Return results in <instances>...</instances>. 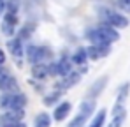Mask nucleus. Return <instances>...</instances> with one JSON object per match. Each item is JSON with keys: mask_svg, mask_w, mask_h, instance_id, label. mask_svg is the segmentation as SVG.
<instances>
[{"mask_svg": "<svg viewBox=\"0 0 130 127\" xmlns=\"http://www.w3.org/2000/svg\"><path fill=\"white\" fill-rule=\"evenodd\" d=\"M86 39L91 44H102V46H111L112 42H116L120 39V34L116 28H112L111 25L102 23L97 28H90L86 32Z\"/></svg>", "mask_w": 130, "mask_h": 127, "instance_id": "nucleus-1", "label": "nucleus"}, {"mask_svg": "<svg viewBox=\"0 0 130 127\" xmlns=\"http://www.w3.org/2000/svg\"><path fill=\"white\" fill-rule=\"evenodd\" d=\"M26 60L35 65V64H46L51 57H53V51L47 48V46H39V44H28L26 49Z\"/></svg>", "mask_w": 130, "mask_h": 127, "instance_id": "nucleus-2", "label": "nucleus"}, {"mask_svg": "<svg viewBox=\"0 0 130 127\" xmlns=\"http://www.w3.org/2000/svg\"><path fill=\"white\" fill-rule=\"evenodd\" d=\"M95 108H97L95 99H90V97H88L86 101H83V103H81V106H79V113L72 118V122L69 124V127H85L86 120L91 117V115H93Z\"/></svg>", "mask_w": 130, "mask_h": 127, "instance_id": "nucleus-3", "label": "nucleus"}, {"mask_svg": "<svg viewBox=\"0 0 130 127\" xmlns=\"http://www.w3.org/2000/svg\"><path fill=\"white\" fill-rule=\"evenodd\" d=\"M26 106V97L20 92H2L0 108L2 109H23Z\"/></svg>", "mask_w": 130, "mask_h": 127, "instance_id": "nucleus-4", "label": "nucleus"}, {"mask_svg": "<svg viewBox=\"0 0 130 127\" xmlns=\"http://www.w3.org/2000/svg\"><path fill=\"white\" fill-rule=\"evenodd\" d=\"M102 12V20L106 25H111L112 28H127L128 27V18L116 12V11H111V9H100Z\"/></svg>", "mask_w": 130, "mask_h": 127, "instance_id": "nucleus-5", "label": "nucleus"}, {"mask_svg": "<svg viewBox=\"0 0 130 127\" xmlns=\"http://www.w3.org/2000/svg\"><path fill=\"white\" fill-rule=\"evenodd\" d=\"M70 71H74V69H72V60H70L69 57H65V55L49 65V76H62V78H63Z\"/></svg>", "mask_w": 130, "mask_h": 127, "instance_id": "nucleus-6", "label": "nucleus"}, {"mask_svg": "<svg viewBox=\"0 0 130 127\" xmlns=\"http://www.w3.org/2000/svg\"><path fill=\"white\" fill-rule=\"evenodd\" d=\"M81 72L79 71H70L67 76L62 78V81L60 83H56V90H60V92H63L67 88H72V86H76V85L81 81Z\"/></svg>", "mask_w": 130, "mask_h": 127, "instance_id": "nucleus-7", "label": "nucleus"}, {"mask_svg": "<svg viewBox=\"0 0 130 127\" xmlns=\"http://www.w3.org/2000/svg\"><path fill=\"white\" fill-rule=\"evenodd\" d=\"M7 48L11 51V55L14 57V60L18 62V65H21V58L25 57V48H23V41L21 39H9L7 41Z\"/></svg>", "mask_w": 130, "mask_h": 127, "instance_id": "nucleus-8", "label": "nucleus"}, {"mask_svg": "<svg viewBox=\"0 0 130 127\" xmlns=\"http://www.w3.org/2000/svg\"><path fill=\"white\" fill-rule=\"evenodd\" d=\"M111 53V46H102V44H91L86 48V55L90 60H99L104 58Z\"/></svg>", "mask_w": 130, "mask_h": 127, "instance_id": "nucleus-9", "label": "nucleus"}, {"mask_svg": "<svg viewBox=\"0 0 130 127\" xmlns=\"http://www.w3.org/2000/svg\"><path fill=\"white\" fill-rule=\"evenodd\" d=\"M25 118V111L23 109H5V113L0 117L2 125L5 124H14V122H23Z\"/></svg>", "mask_w": 130, "mask_h": 127, "instance_id": "nucleus-10", "label": "nucleus"}, {"mask_svg": "<svg viewBox=\"0 0 130 127\" xmlns=\"http://www.w3.org/2000/svg\"><path fill=\"white\" fill-rule=\"evenodd\" d=\"M0 92H18V81L12 74L0 76Z\"/></svg>", "mask_w": 130, "mask_h": 127, "instance_id": "nucleus-11", "label": "nucleus"}, {"mask_svg": "<svg viewBox=\"0 0 130 127\" xmlns=\"http://www.w3.org/2000/svg\"><path fill=\"white\" fill-rule=\"evenodd\" d=\"M70 111H72V104H70L69 101H63V103L56 104L55 113H53V118H55L56 122H63L65 118L70 115Z\"/></svg>", "mask_w": 130, "mask_h": 127, "instance_id": "nucleus-12", "label": "nucleus"}, {"mask_svg": "<svg viewBox=\"0 0 130 127\" xmlns=\"http://www.w3.org/2000/svg\"><path fill=\"white\" fill-rule=\"evenodd\" d=\"M109 78L107 76H100L95 83L91 85V88H90V99H95V97H99L102 92H104V88H106V85H107Z\"/></svg>", "mask_w": 130, "mask_h": 127, "instance_id": "nucleus-13", "label": "nucleus"}, {"mask_svg": "<svg viewBox=\"0 0 130 127\" xmlns=\"http://www.w3.org/2000/svg\"><path fill=\"white\" fill-rule=\"evenodd\" d=\"M32 76L35 80H46L49 76V65H46V64H35L32 67Z\"/></svg>", "mask_w": 130, "mask_h": 127, "instance_id": "nucleus-14", "label": "nucleus"}, {"mask_svg": "<svg viewBox=\"0 0 130 127\" xmlns=\"http://www.w3.org/2000/svg\"><path fill=\"white\" fill-rule=\"evenodd\" d=\"M72 64H76V65H85L88 60V55H86V48H77L76 51H74V55H72Z\"/></svg>", "mask_w": 130, "mask_h": 127, "instance_id": "nucleus-15", "label": "nucleus"}, {"mask_svg": "<svg viewBox=\"0 0 130 127\" xmlns=\"http://www.w3.org/2000/svg\"><path fill=\"white\" fill-rule=\"evenodd\" d=\"M34 127H51V117L47 113H39L35 117Z\"/></svg>", "mask_w": 130, "mask_h": 127, "instance_id": "nucleus-16", "label": "nucleus"}, {"mask_svg": "<svg viewBox=\"0 0 130 127\" xmlns=\"http://www.w3.org/2000/svg\"><path fill=\"white\" fill-rule=\"evenodd\" d=\"M34 28H35V25H34V23H26L23 28H20V32H18V39H21V41L30 39V35L34 34Z\"/></svg>", "mask_w": 130, "mask_h": 127, "instance_id": "nucleus-17", "label": "nucleus"}, {"mask_svg": "<svg viewBox=\"0 0 130 127\" xmlns=\"http://www.w3.org/2000/svg\"><path fill=\"white\" fill-rule=\"evenodd\" d=\"M106 115H107V111L102 108L95 117H93V120H91V124L88 127H104V122H106Z\"/></svg>", "mask_w": 130, "mask_h": 127, "instance_id": "nucleus-18", "label": "nucleus"}, {"mask_svg": "<svg viewBox=\"0 0 130 127\" xmlns=\"http://www.w3.org/2000/svg\"><path fill=\"white\" fill-rule=\"evenodd\" d=\"M128 92H130V83H123L121 88L118 90V99H116V104H125L127 97H128Z\"/></svg>", "mask_w": 130, "mask_h": 127, "instance_id": "nucleus-19", "label": "nucleus"}, {"mask_svg": "<svg viewBox=\"0 0 130 127\" xmlns=\"http://www.w3.org/2000/svg\"><path fill=\"white\" fill-rule=\"evenodd\" d=\"M4 23H7V25L16 28V25H18V12L16 11H5L4 12Z\"/></svg>", "mask_w": 130, "mask_h": 127, "instance_id": "nucleus-20", "label": "nucleus"}, {"mask_svg": "<svg viewBox=\"0 0 130 127\" xmlns=\"http://www.w3.org/2000/svg\"><path fill=\"white\" fill-rule=\"evenodd\" d=\"M60 95H62V92H60V90H55L53 94H49V95H46V97H44L42 103H44L46 106H55L56 103H58Z\"/></svg>", "mask_w": 130, "mask_h": 127, "instance_id": "nucleus-21", "label": "nucleus"}, {"mask_svg": "<svg viewBox=\"0 0 130 127\" xmlns=\"http://www.w3.org/2000/svg\"><path fill=\"white\" fill-rule=\"evenodd\" d=\"M125 118H127V115H118V117H112V122H111L107 127H121V125H123V122H125Z\"/></svg>", "mask_w": 130, "mask_h": 127, "instance_id": "nucleus-22", "label": "nucleus"}, {"mask_svg": "<svg viewBox=\"0 0 130 127\" xmlns=\"http://www.w3.org/2000/svg\"><path fill=\"white\" fill-rule=\"evenodd\" d=\"M2 32H4L5 35H9V37L16 35V28L11 27V25H7V23H4V21H2Z\"/></svg>", "mask_w": 130, "mask_h": 127, "instance_id": "nucleus-23", "label": "nucleus"}, {"mask_svg": "<svg viewBox=\"0 0 130 127\" xmlns=\"http://www.w3.org/2000/svg\"><path fill=\"white\" fill-rule=\"evenodd\" d=\"M118 115H127L123 104H114L112 106V117H118Z\"/></svg>", "mask_w": 130, "mask_h": 127, "instance_id": "nucleus-24", "label": "nucleus"}, {"mask_svg": "<svg viewBox=\"0 0 130 127\" xmlns=\"http://www.w3.org/2000/svg\"><path fill=\"white\" fill-rule=\"evenodd\" d=\"M118 5L121 7V11L130 12V0H118Z\"/></svg>", "mask_w": 130, "mask_h": 127, "instance_id": "nucleus-25", "label": "nucleus"}, {"mask_svg": "<svg viewBox=\"0 0 130 127\" xmlns=\"http://www.w3.org/2000/svg\"><path fill=\"white\" fill-rule=\"evenodd\" d=\"M5 9H7V0H0V16L5 12Z\"/></svg>", "mask_w": 130, "mask_h": 127, "instance_id": "nucleus-26", "label": "nucleus"}, {"mask_svg": "<svg viewBox=\"0 0 130 127\" xmlns=\"http://www.w3.org/2000/svg\"><path fill=\"white\" fill-rule=\"evenodd\" d=\"M2 127H26L23 122H14V124H5V125H2Z\"/></svg>", "mask_w": 130, "mask_h": 127, "instance_id": "nucleus-27", "label": "nucleus"}, {"mask_svg": "<svg viewBox=\"0 0 130 127\" xmlns=\"http://www.w3.org/2000/svg\"><path fill=\"white\" fill-rule=\"evenodd\" d=\"M5 64V53H4V49L0 48V65H4Z\"/></svg>", "mask_w": 130, "mask_h": 127, "instance_id": "nucleus-28", "label": "nucleus"}, {"mask_svg": "<svg viewBox=\"0 0 130 127\" xmlns=\"http://www.w3.org/2000/svg\"><path fill=\"white\" fill-rule=\"evenodd\" d=\"M4 74H7V69H4V65H0V76H4Z\"/></svg>", "mask_w": 130, "mask_h": 127, "instance_id": "nucleus-29", "label": "nucleus"}]
</instances>
